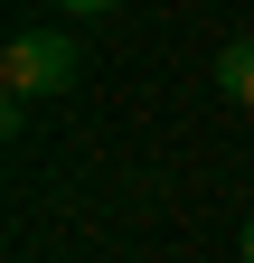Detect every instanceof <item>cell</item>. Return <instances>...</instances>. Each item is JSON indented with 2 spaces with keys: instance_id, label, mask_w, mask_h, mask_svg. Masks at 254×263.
<instances>
[{
  "instance_id": "3",
  "label": "cell",
  "mask_w": 254,
  "mask_h": 263,
  "mask_svg": "<svg viewBox=\"0 0 254 263\" xmlns=\"http://www.w3.org/2000/svg\"><path fill=\"white\" fill-rule=\"evenodd\" d=\"M66 19H104V10H122V0H57Z\"/></svg>"
},
{
  "instance_id": "1",
  "label": "cell",
  "mask_w": 254,
  "mask_h": 263,
  "mask_svg": "<svg viewBox=\"0 0 254 263\" xmlns=\"http://www.w3.org/2000/svg\"><path fill=\"white\" fill-rule=\"evenodd\" d=\"M0 85H10V104L66 94V85H76V38H57V28H19V38L0 47Z\"/></svg>"
},
{
  "instance_id": "2",
  "label": "cell",
  "mask_w": 254,
  "mask_h": 263,
  "mask_svg": "<svg viewBox=\"0 0 254 263\" xmlns=\"http://www.w3.org/2000/svg\"><path fill=\"white\" fill-rule=\"evenodd\" d=\"M216 94L254 113V38H226V47H216Z\"/></svg>"
},
{
  "instance_id": "4",
  "label": "cell",
  "mask_w": 254,
  "mask_h": 263,
  "mask_svg": "<svg viewBox=\"0 0 254 263\" xmlns=\"http://www.w3.org/2000/svg\"><path fill=\"white\" fill-rule=\"evenodd\" d=\"M245 263H254V216H245Z\"/></svg>"
}]
</instances>
